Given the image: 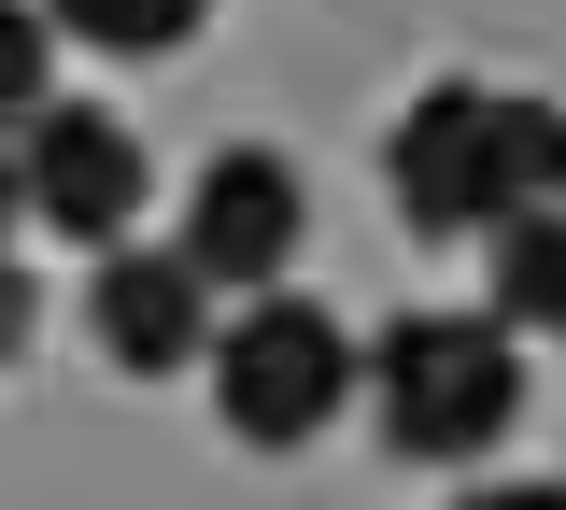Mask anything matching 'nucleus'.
I'll use <instances>...</instances> for the list:
<instances>
[{"label": "nucleus", "instance_id": "f257e3e1", "mask_svg": "<svg viewBox=\"0 0 566 510\" xmlns=\"http://www.w3.org/2000/svg\"><path fill=\"white\" fill-rule=\"evenodd\" d=\"M553 114L566 100H510V85H424L411 114L382 128V199L411 241H482L510 199H538L553 170Z\"/></svg>", "mask_w": 566, "mask_h": 510}, {"label": "nucleus", "instance_id": "f03ea898", "mask_svg": "<svg viewBox=\"0 0 566 510\" xmlns=\"http://www.w3.org/2000/svg\"><path fill=\"white\" fill-rule=\"evenodd\" d=\"M368 412H382V454H411V468H482L495 439L524 426V341L495 326V312H397L382 341H368V383H354Z\"/></svg>", "mask_w": 566, "mask_h": 510}, {"label": "nucleus", "instance_id": "7ed1b4c3", "mask_svg": "<svg viewBox=\"0 0 566 510\" xmlns=\"http://www.w3.org/2000/svg\"><path fill=\"white\" fill-rule=\"evenodd\" d=\"M212 426L241 439V454H297V439L340 426V397L368 383V355H354V326L326 312V298H283L255 284L227 326H212Z\"/></svg>", "mask_w": 566, "mask_h": 510}, {"label": "nucleus", "instance_id": "20e7f679", "mask_svg": "<svg viewBox=\"0 0 566 510\" xmlns=\"http://www.w3.org/2000/svg\"><path fill=\"white\" fill-rule=\"evenodd\" d=\"M14 185H29V227H57V241H128L142 199H156V156L114 100H43L29 128H14Z\"/></svg>", "mask_w": 566, "mask_h": 510}, {"label": "nucleus", "instance_id": "39448f33", "mask_svg": "<svg viewBox=\"0 0 566 510\" xmlns=\"http://www.w3.org/2000/svg\"><path fill=\"white\" fill-rule=\"evenodd\" d=\"M85 341L128 368V383H170V368L212 355V284L185 241H99V270H85Z\"/></svg>", "mask_w": 566, "mask_h": 510}, {"label": "nucleus", "instance_id": "423d86ee", "mask_svg": "<svg viewBox=\"0 0 566 510\" xmlns=\"http://www.w3.org/2000/svg\"><path fill=\"white\" fill-rule=\"evenodd\" d=\"M297 227H312V199H297V156L283 143H212L199 185H185V256H199V284H283L297 270Z\"/></svg>", "mask_w": 566, "mask_h": 510}, {"label": "nucleus", "instance_id": "0eeeda50", "mask_svg": "<svg viewBox=\"0 0 566 510\" xmlns=\"http://www.w3.org/2000/svg\"><path fill=\"white\" fill-rule=\"evenodd\" d=\"M482 312L510 341H566V199H510L482 227Z\"/></svg>", "mask_w": 566, "mask_h": 510}, {"label": "nucleus", "instance_id": "6e6552de", "mask_svg": "<svg viewBox=\"0 0 566 510\" xmlns=\"http://www.w3.org/2000/svg\"><path fill=\"white\" fill-rule=\"evenodd\" d=\"M57 14V43H85V58H170V43H199L212 0H43Z\"/></svg>", "mask_w": 566, "mask_h": 510}, {"label": "nucleus", "instance_id": "1a4fd4ad", "mask_svg": "<svg viewBox=\"0 0 566 510\" xmlns=\"http://www.w3.org/2000/svg\"><path fill=\"white\" fill-rule=\"evenodd\" d=\"M43 100H57V14H43V0H0V143H14Z\"/></svg>", "mask_w": 566, "mask_h": 510}, {"label": "nucleus", "instance_id": "9d476101", "mask_svg": "<svg viewBox=\"0 0 566 510\" xmlns=\"http://www.w3.org/2000/svg\"><path fill=\"white\" fill-rule=\"evenodd\" d=\"M29 341H43V284H29V270H14V241H0V368L29 355Z\"/></svg>", "mask_w": 566, "mask_h": 510}, {"label": "nucleus", "instance_id": "9b49d317", "mask_svg": "<svg viewBox=\"0 0 566 510\" xmlns=\"http://www.w3.org/2000/svg\"><path fill=\"white\" fill-rule=\"evenodd\" d=\"M14 214H29V185H14V143H0V241H14Z\"/></svg>", "mask_w": 566, "mask_h": 510}]
</instances>
